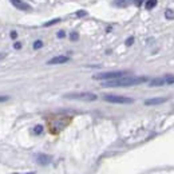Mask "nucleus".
<instances>
[{"mask_svg": "<svg viewBox=\"0 0 174 174\" xmlns=\"http://www.w3.org/2000/svg\"><path fill=\"white\" fill-rule=\"evenodd\" d=\"M15 174H20V173H15ZM27 174H34V173H27Z\"/></svg>", "mask_w": 174, "mask_h": 174, "instance_id": "nucleus-25", "label": "nucleus"}, {"mask_svg": "<svg viewBox=\"0 0 174 174\" xmlns=\"http://www.w3.org/2000/svg\"><path fill=\"white\" fill-rule=\"evenodd\" d=\"M142 2H143V0H135V4H137V6H141Z\"/></svg>", "mask_w": 174, "mask_h": 174, "instance_id": "nucleus-24", "label": "nucleus"}, {"mask_svg": "<svg viewBox=\"0 0 174 174\" xmlns=\"http://www.w3.org/2000/svg\"><path fill=\"white\" fill-rule=\"evenodd\" d=\"M70 39L73 40V42H77V40L79 39V35H78V32H71V35H70Z\"/></svg>", "mask_w": 174, "mask_h": 174, "instance_id": "nucleus-17", "label": "nucleus"}, {"mask_svg": "<svg viewBox=\"0 0 174 174\" xmlns=\"http://www.w3.org/2000/svg\"><path fill=\"white\" fill-rule=\"evenodd\" d=\"M103 99L109 103H118V105H130L134 103L133 98H127V96H122V95H113V94H107L103 95Z\"/></svg>", "mask_w": 174, "mask_h": 174, "instance_id": "nucleus-5", "label": "nucleus"}, {"mask_svg": "<svg viewBox=\"0 0 174 174\" xmlns=\"http://www.w3.org/2000/svg\"><path fill=\"white\" fill-rule=\"evenodd\" d=\"M60 19H54V20H50V21H47V23H44L43 27H50V26H54V24H56V23H59Z\"/></svg>", "mask_w": 174, "mask_h": 174, "instance_id": "nucleus-14", "label": "nucleus"}, {"mask_svg": "<svg viewBox=\"0 0 174 174\" xmlns=\"http://www.w3.org/2000/svg\"><path fill=\"white\" fill-rule=\"evenodd\" d=\"M86 15H87L86 11H78V12H77V16H78V17H83V16H86Z\"/></svg>", "mask_w": 174, "mask_h": 174, "instance_id": "nucleus-18", "label": "nucleus"}, {"mask_svg": "<svg viewBox=\"0 0 174 174\" xmlns=\"http://www.w3.org/2000/svg\"><path fill=\"white\" fill-rule=\"evenodd\" d=\"M147 82L146 77H122L118 79H111V80H105L102 83L103 87H131V86H137V84H142Z\"/></svg>", "mask_w": 174, "mask_h": 174, "instance_id": "nucleus-1", "label": "nucleus"}, {"mask_svg": "<svg viewBox=\"0 0 174 174\" xmlns=\"http://www.w3.org/2000/svg\"><path fill=\"white\" fill-rule=\"evenodd\" d=\"M42 131H43V126H42V125H38V126H35V129H34V133L35 134H42Z\"/></svg>", "mask_w": 174, "mask_h": 174, "instance_id": "nucleus-16", "label": "nucleus"}, {"mask_svg": "<svg viewBox=\"0 0 174 174\" xmlns=\"http://www.w3.org/2000/svg\"><path fill=\"white\" fill-rule=\"evenodd\" d=\"M167 102V98H151V99H146L145 105L146 106H155V105H161Z\"/></svg>", "mask_w": 174, "mask_h": 174, "instance_id": "nucleus-10", "label": "nucleus"}, {"mask_svg": "<svg viewBox=\"0 0 174 174\" xmlns=\"http://www.w3.org/2000/svg\"><path fill=\"white\" fill-rule=\"evenodd\" d=\"M129 75L127 71H109V73H98L92 75V79L95 80H111V79H118L122 77Z\"/></svg>", "mask_w": 174, "mask_h": 174, "instance_id": "nucleus-3", "label": "nucleus"}, {"mask_svg": "<svg viewBox=\"0 0 174 174\" xmlns=\"http://www.w3.org/2000/svg\"><path fill=\"white\" fill-rule=\"evenodd\" d=\"M70 60L68 56H64V55H59V56H55L50 59L47 62V64H63V63H67Z\"/></svg>", "mask_w": 174, "mask_h": 174, "instance_id": "nucleus-7", "label": "nucleus"}, {"mask_svg": "<svg viewBox=\"0 0 174 174\" xmlns=\"http://www.w3.org/2000/svg\"><path fill=\"white\" fill-rule=\"evenodd\" d=\"M130 3H131V0H115V4H117L118 7H126Z\"/></svg>", "mask_w": 174, "mask_h": 174, "instance_id": "nucleus-12", "label": "nucleus"}, {"mask_svg": "<svg viewBox=\"0 0 174 174\" xmlns=\"http://www.w3.org/2000/svg\"><path fill=\"white\" fill-rule=\"evenodd\" d=\"M10 99V96H7V95H0V103L2 102H6V101H8Z\"/></svg>", "mask_w": 174, "mask_h": 174, "instance_id": "nucleus-20", "label": "nucleus"}, {"mask_svg": "<svg viewBox=\"0 0 174 174\" xmlns=\"http://www.w3.org/2000/svg\"><path fill=\"white\" fill-rule=\"evenodd\" d=\"M13 47H15L16 50H20V48H21V44H20V43H15V46H13Z\"/></svg>", "mask_w": 174, "mask_h": 174, "instance_id": "nucleus-23", "label": "nucleus"}, {"mask_svg": "<svg viewBox=\"0 0 174 174\" xmlns=\"http://www.w3.org/2000/svg\"><path fill=\"white\" fill-rule=\"evenodd\" d=\"M10 2L12 3V6H15L17 10H20V11H30L31 10V7L27 3H24L23 0H10Z\"/></svg>", "mask_w": 174, "mask_h": 174, "instance_id": "nucleus-9", "label": "nucleus"}, {"mask_svg": "<svg viewBox=\"0 0 174 174\" xmlns=\"http://www.w3.org/2000/svg\"><path fill=\"white\" fill-rule=\"evenodd\" d=\"M51 161H52L51 155H47V154H38L36 155V162L39 165H42V166H46V165L51 163Z\"/></svg>", "mask_w": 174, "mask_h": 174, "instance_id": "nucleus-8", "label": "nucleus"}, {"mask_svg": "<svg viewBox=\"0 0 174 174\" xmlns=\"http://www.w3.org/2000/svg\"><path fill=\"white\" fill-rule=\"evenodd\" d=\"M155 6H157V0H147L146 4H145L146 10H153Z\"/></svg>", "mask_w": 174, "mask_h": 174, "instance_id": "nucleus-11", "label": "nucleus"}, {"mask_svg": "<svg viewBox=\"0 0 174 174\" xmlns=\"http://www.w3.org/2000/svg\"><path fill=\"white\" fill-rule=\"evenodd\" d=\"M70 120H71L70 117H60V115L59 117H55L54 119L50 120V123H48V126H50V131L52 134H58L70 123Z\"/></svg>", "mask_w": 174, "mask_h": 174, "instance_id": "nucleus-2", "label": "nucleus"}, {"mask_svg": "<svg viewBox=\"0 0 174 174\" xmlns=\"http://www.w3.org/2000/svg\"><path fill=\"white\" fill-rule=\"evenodd\" d=\"M16 36H17V34L15 32V31H11V38L12 39H16Z\"/></svg>", "mask_w": 174, "mask_h": 174, "instance_id": "nucleus-22", "label": "nucleus"}, {"mask_svg": "<svg viewBox=\"0 0 174 174\" xmlns=\"http://www.w3.org/2000/svg\"><path fill=\"white\" fill-rule=\"evenodd\" d=\"M150 87H159L165 86V84H174V75L173 74H166L161 78H155L153 80H150Z\"/></svg>", "mask_w": 174, "mask_h": 174, "instance_id": "nucleus-6", "label": "nucleus"}, {"mask_svg": "<svg viewBox=\"0 0 174 174\" xmlns=\"http://www.w3.org/2000/svg\"><path fill=\"white\" fill-rule=\"evenodd\" d=\"M133 43H134V38H133V36H130V38L126 40V46H131Z\"/></svg>", "mask_w": 174, "mask_h": 174, "instance_id": "nucleus-19", "label": "nucleus"}, {"mask_svg": "<svg viewBox=\"0 0 174 174\" xmlns=\"http://www.w3.org/2000/svg\"><path fill=\"white\" fill-rule=\"evenodd\" d=\"M43 47V42L42 40H36V42L34 43V48L35 50H39V48H42Z\"/></svg>", "mask_w": 174, "mask_h": 174, "instance_id": "nucleus-15", "label": "nucleus"}, {"mask_svg": "<svg viewBox=\"0 0 174 174\" xmlns=\"http://www.w3.org/2000/svg\"><path fill=\"white\" fill-rule=\"evenodd\" d=\"M66 99H75V101H83V102H94L96 101V95L92 92H70L64 95Z\"/></svg>", "mask_w": 174, "mask_h": 174, "instance_id": "nucleus-4", "label": "nucleus"}, {"mask_svg": "<svg viewBox=\"0 0 174 174\" xmlns=\"http://www.w3.org/2000/svg\"><path fill=\"white\" fill-rule=\"evenodd\" d=\"M165 16H166V19H174V11L173 10H166L165 11Z\"/></svg>", "mask_w": 174, "mask_h": 174, "instance_id": "nucleus-13", "label": "nucleus"}, {"mask_svg": "<svg viewBox=\"0 0 174 174\" xmlns=\"http://www.w3.org/2000/svg\"><path fill=\"white\" fill-rule=\"evenodd\" d=\"M64 31H59V32H58V38H64Z\"/></svg>", "mask_w": 174, "mask_h": 174, "instance_id": "nucleus-21", "label": "nucleus"}]
</instances>
